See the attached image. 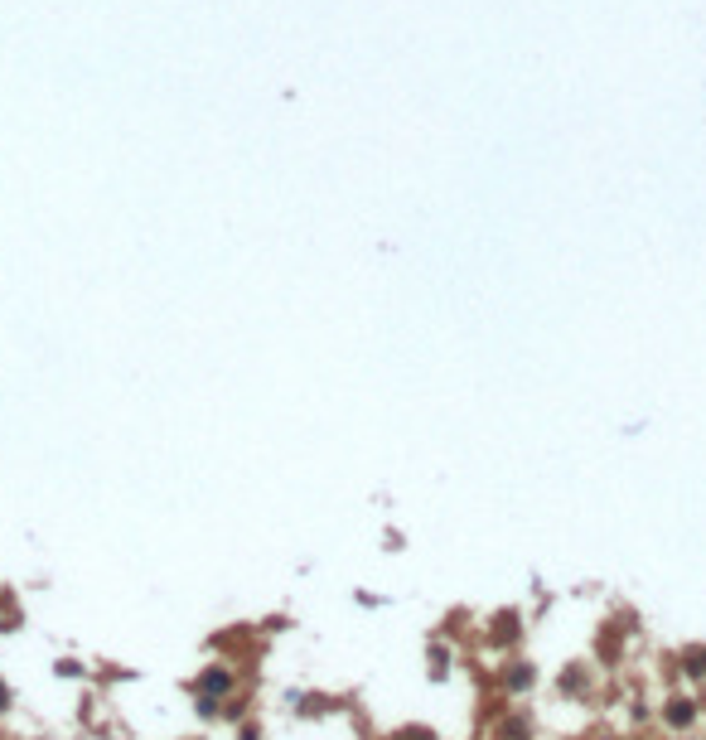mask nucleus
<instances>
[{
  "mask_svg": "<svg viewBox=\"0 0 706 740\" xmlns=\"http://www.w3.org/2000/svg\"><path fill=\"white\" fill-rule=\"evenodd\" d=\"M199 688H204L208 697H223V692H228V688H233V678H228V668H208V673L199 678Z\"/></svg>",
  "mask_w": 706,
  "mask_h": 740,
  "instance_id": "f257e3e1",
  "label": "nucleus"
},
{
  "mask_svg": "<svg viewBox=\"0 0 706 740\" xmlns=\"http://www.w3.org/2000/svg\"><path fill=\"white\" fill-rule=\"evenodd\" d=\"M668 721H673V726H687V721H692V702H673V707H668Z\"/></svg>",
  "mask_w": 706,
  "mask_h": 740,
  "instance_id": "f03ea898",
  "label": "nucleus"
},
{
  "mask_svg": "<svg viewBox=\"0 0 706 740\" xmlns=\"http://www.w3.org/2000/svg\"><path fill=\"white\" fill-rule=\"evenodd\" d=\"M387 740H435V735L421 731V726H412V731H397V735H387Z\"/></svg>",
  "mask_w": 706,
  "mask_h": 740,
  "instance_id": "7ed1b4c3",
  "label": "nucleus"
},
{
  "mask_svg": "<svg viewBox=\"0 0 706 740\" xmlns=\"http://www.w3.org/2000/svg\"><path fill=\"white\" fill-rule=\"evenodd\" d=\"M5 707H10V688L0 682V711H5Z\"/></svg>",
  "mask_w": 706,
  "mask_h": 740,
  "instance_id": "20e7f679",
  "label": "nucleus"
}]
</instances>
